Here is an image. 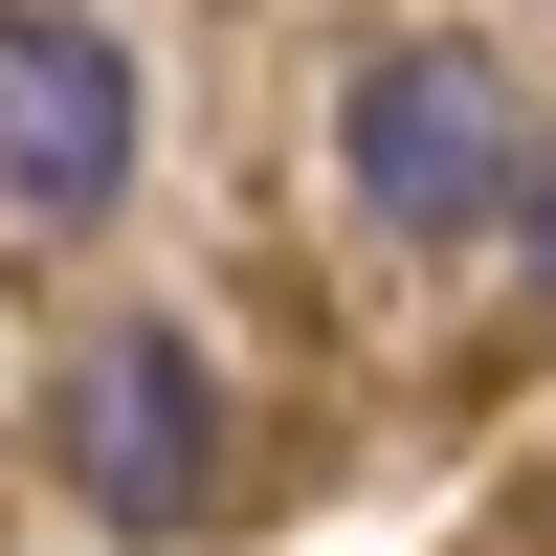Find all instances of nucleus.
Masks as SVG:
<instances>
[{
  "mask_svg": "<svg viewBox=\"0 0 556 556\" xmlns=\"http://www.w3.org/2000/svg\"><path fill=\"white\" fill-rule=\"evenodd\" d=\"M334 178L401 223V245L513 223V201H534V156H513V67H490V45H356V67H334Z\"/></svg>",
  "mask_w": 556,
  "mask_h": 556,
  "instance_id": "nucleus-1",
  "label": "nucleus"
},
{
  "mask_svg": "<svg viewBox=\"0 0 556 556\" xmlns=\"http://www.w3.org/2000/svg\"><path fill=\"white\" fill-rule=\"evenodd\" d=\"M201 445H223V401H201V334H89V379H67V490L112 534H178L201 513Z\"/></svg>",
  "mask_w": 556,
  "mask_h": 556,
  "instance_id": "nucleus-2",
  "label": "nucleus"
},
{
  "mask_svg": "<svg viewBox=\"0 0 556 556\" xmlns=\"http://www.w3.org/2000/svg\"><path fill=\"white\" fill-rule=\"evenodd\" d=\"M0 178H23L45 223H112V178H134V67H112V23H23V45H0Z\"/></svg>",
  "mask_w": 556,
  "mask_h": 556,
  "instance_id": "nucleus-3",
  "label": "nucleus"
},
{
  "mask_svg": "<svg viewBox=\"0 0 556 556\" xmlns=\"http://www.w3.org/2000/svg\"><path fill=\"white\" fill-rule=\"evenodd\" d=\"M513 245H534V312H556V156H534V201H513Z\"/></svg>",
  "mask_w": 556,
  "mask_h": 556,
  "instance_id": "nucleus-4",
  "label": "nucleus"
}]
</instances>
